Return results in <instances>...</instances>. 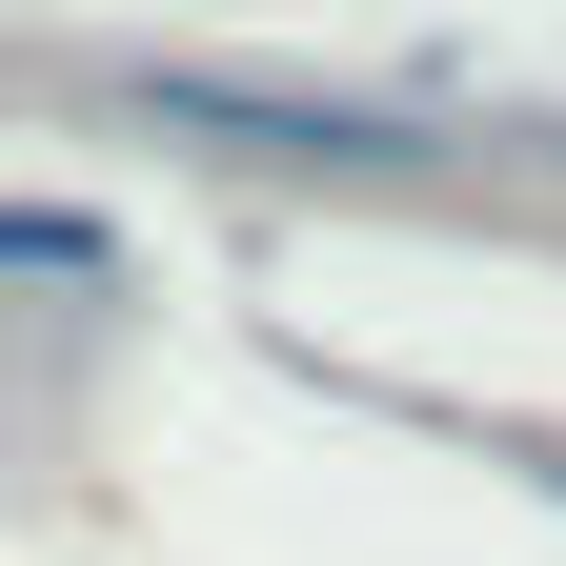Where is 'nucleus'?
<instances>
[{"instance_id": "nucleus-1", "label": "nucleus", "mask_w": 566, "mask_h": 566, "mask_svg": "<svg viewBox=\"0 0 566 566\" xmlns=\"http://www.w3.org/2000/svg\"><path fill=\"white\" fill-rule=\"evenodd\" d=\"M0 263H21V283H102V223H61V202H21V223H0Z\"/></svg>"}]
</instances>
